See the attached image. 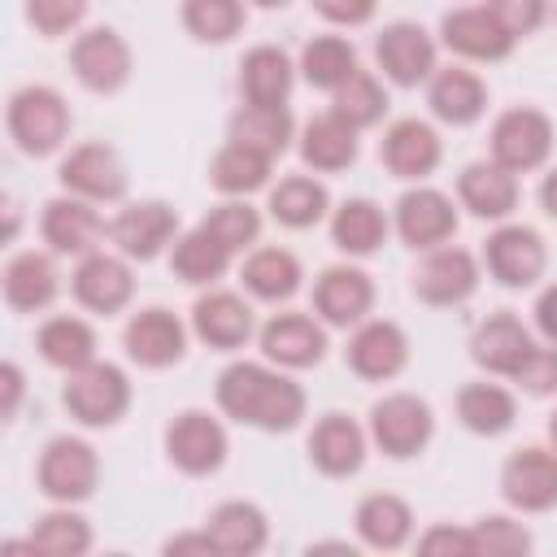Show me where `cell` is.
I'll return each instance as SVG.
<instances>
[{
	"label": "cell",
	"instance_id": "2",
	"mask_svg": "<svg viewBox=\"0 0 557 557\" xmlns=\"http://www.w3.org/2000/svg\"><path fill=\"white\" fill-rule=\"evenodd\" d=\"M9 135L17 139L22 152L48 157L70 135V104L52 87H39V83L35 87H22L9 100Z\"/></svg>",
	"mask_w": 557,
	"mask_h": 557
},
{
	"label": "cell",
	"instance_id": "52",
	"mask_svg": "<svg viewBox=\"0 0 557 557\" xmlns=\"http://www.w3.org/2000/svg\"><path fill=\"white\" fill-rule=\"evenodd\" d=\"M374 4L379 0H313V9L326 22H335V26H361V22H370L374 17Z\"/></svg>",
	"mask_w": 557,
	"mask_h": 557
},
{
	"label": "cell",
	"instance_id": "58",
	"mask_svg": "<svg viewBox=\"0 0 557 557\" xmlns=\"http://www.w3.org/2000/svg\"><path fill=\"white\" fill-rule=\"evenodd\" d=\"M261 9H278V4H287V0H257Z\"/></svg>",
	"mask_w": 557,
	"mask_h": 557
},
{
	"label": "cell",
	"instance_id": "10",
	"mask_svg": "<svg viewBox=\"0 0 557 557\" xmlns=\"http://www.w3.org/2000/svg\"><path fill=\"white\" fill-rule=\"evenodd\" d=\"M70 65L78 74L83 87L91 91H117L126 78H131V48L117 30L109 26H96V30H83L70 48Z\"/></svg>",
	"mask_w": 557,
	"mask_h": 557
},
{
	"label": "cell",
	"instance_id": "28",
	"mask_svg": "<svg viewBox=\"0 0 557 557\" xmlns=\"http://www.w3.org/2000/svg\"><path fill=\"white\" fill-rule=\"evenodd\" d=\"M100 235H104V222L96 218V209L83 196L48 200V209H44V239L52 244V252H91Z\"/></svg>",
	"mask_w": 557,
	"mask_h": 557
},
{
	"label": "cell",
	"instance_id": "17",
	"mask_svg": "<svg viewBox=\"0 0 557 557\" xmlns=\"http://www.w3.org/2000/svg\"><path fill=\"white\" fill-rule=\"evenodd\" d=\"M135 292V278H131V265L122 257H109V252H83L78 270H74V300L91 313H117L126 309Z\"/></svg>",
	"mask_w": 557,
	"mask_h": 557
},
{
	"label": "cell",
	"instance_id": "12",
	"mask_svg": "<svg viewBox=\"0 0 557 557\" xmlns=\"http://www.w3.org/2000/svg\"><path fill=\"white\" fill-rule=\"evenodd\" d=\"M479 287V265L466 248H431L413 270V296L426 305H461Z\"/></svg>",
	"mask_w": 557,
	"mask_h": 557
},
{
	"label": "cell",
	"instance_id": "37",
	"mask_svg": "<svg viewBox=\"0 0 557 557\" xmlns=\"http://www.w3.org/2000/svg\"><path fill=\"white\" fill-rule=\"evenodd\" d=\"M35 344H39V357L57 370H78L96 361V331L83 318H48Z\"/></svg>",
	"mask_w": 557,
	"mask_h": 557
},
{
	"label": "cell",
	"instance_id": "8",
	"mask_svg": "<svg viewBox=\"0 0 557 557\" xmlns=\"http://www.w3.org/2000/svg\"><path fill=\"white\" fill-rule=\"evenodd\" d=\"M500 492L522 513H544L557 505V453L518 448L500 470Z\"/></svg>",
	"mask_w": 557,
	"mask_h": 557
},
{
	"label": "cell",
	"instance_id": "23",
	"mask_svg": "<svg viewBox=\"0 0 557 557\" xmlns=\"http://www.w3.org/2000/svg\"><path fill=\"white\" fill-rule=\"evenodd\" d=\"M191 331L218 348V352H231L239 344H248L252 335V309L235 296V292H209L191 305Z\"/></svg>",
	"mask_w": 557,
	"mask_h": 557
},
{
	"label": "cell",
	"instance_id": "30",
	"mask_svg": "<svg viewBox=\"0 0 557 557\" xmlns=\"http://www.w3.org/2000/svg\"><path fill=\"white\" fill-rule=\"evenodd\" d=\"M292 61L283 48L274 44H257L244 61H239V91L248 104H283L287 91H292Z\"/></svg>",
	"mask_w": 557,
	"mask_h": 557
},
{
	"label": "cell",
	"instance_id": "13",
	"mask_svg": "<svg viewBox=\"0 0 557 557\" xmlns=\"http://www.w3.org/2000/svg\"><path fill=\"white\" fill-rule=\"evenodd\" d=\"M352 374L370 379V383H383V379H396L409 361V339L396 322L387 318H374V322H361L344 348Z\"/></svg>",
	"mask_w": 557,
	"mask_h": 557
},
{
	"label": "cell",
	"instance_id": "11",
	"mask_svg": "<svg viewBox=\"0 0 557 557\" xmlns=\"http://www.w3.org/2000/svg\"><path fill=\"white\" fill-rule=\"evenodd\" d=\"M483 261H487V270H492L496 283H505V287H531L544 274L548 252H544L540 231H531V226H500V231L487 235Z\"/></svg>",
	"mask_w": 557,
	"mask_h": 557
},
{
	"label": "cell",
	"instance_id": "16",
	"mask_svg": "<svg viewBox=\"0 0 557 557\" xmlns=\"http://www.w3.org/2000/svg\"><path fill=\"white\" fill-rule=\"evenodd\" d=\"M178 231V213L161 200H139V205H126L113 222H109V235L113 244L135 257V261H152Z\"/></svg>",
	"mask_w": 557,
	"mask_h": 557
},
{
	"label": "cell",
	"instance_id": "46",
	"mask_svg": "<svg viewBox=\"0 0 557 557\" xmlns=\"http://www.w3.org/2000/svg\"><path fill=\"white\" fill-rule=\"evenodd\" d=\"M200 226H205L218 244H226L231 252L248 248V244L261 235V218H257V209L244 205V200H226V205H218Z\"/></svg>",
	"mask_w": 557,
	"mask_h": 557
},
{
	"label": "cell",
	"instance_id": "26",
	"mask_svg": "<svg viewBox=\"0 0 557 557\" xmlns=\"http://www.w3.org/2000/svg\"><path fill=\"white\" fill-rule=\"evenodd\" d=\"M457 196L474 218H509L518 209V178L496 161H474L461 170Z\"/></svg>",
	"mask_w": 557,
	"mask_h": 557
},
{
	"label": "cell",
	"instance_id": "56",
	"mask_svg": "<svg viewBox=\"0 0 557 557\" xmlns=\"http://www.w3.org/2000/svg\"><path fill=\"white\" fill-rule=\"evenodd\" d=\"M540 200H544V213H548V218H557V170L544 178V187H540Z\"/></svg>",
	"mask_w": 557,
	"mask_h": 557
},
{
	"label": "cell",
	"instance_id": "48",
	"mask_svg": "<svg viewBox=\"0 0 557 557\" xmlns=\"http://www.w3.org/2000/svg\"><path fill=\"white\" fill-rule=\"evenodd\" d=\"M87 0H26V17L39 35H65L83 22Z\"/></svg>",
	"mask_w": 557,
	"mask_h": 557
},
{
	"label": "cell",
	"instance_id": "44",
	"mask_svg": "<svg viewBox=\"0 0 557 557\" xmlns=\"http://www.w3.org/2000/svg\"><path fill=\"white\" fill-rule=\"evenodd\" d=\"M183 26L200 44H226L244 26V0H183Z\"/></svg>",
	"mask_w": 557,
	"mask_h": 557
},
{
	"label": "cell",
	"instance_id": "53",
	"mask_svg": "<svg viewBox=\"0 0 557 557\" xmlns=\"http://www.w3.org/2000/svg\"><path fill=\"white\" fill-rule=\"evenodd\" d=\"M535 326L544 331L548 344H557V283L540 292V300H535Z\"/></svg>",
	"mask_w": 557,
	"mask_h": 557
},
{
	"label": "cell",
	"instance_id": "5",
	"mask_svg": "<svg viewBox=\"0 0 557 557\" xmlns=\"http://www.w3.org/2000/svg\"><path fill=\"white\" fill-rule=\"evenodd\" d=\"M435 431V418H431V405L422 396H409V392H392L383 396L374 409H370V435L374 444L387 453V457H413L426 448Z\"/></svg>",
	"mask_w": 557,
	"mask_h": 557
},
{
	"label": "cell",
	"instance_id": "27",
	"mask_svg": "<svg viewBox=\"0 0 557 557\" xmlns=\"http://www.w3.org/2000/svg\"><path fill=\"white\" fill-rule=\"evenodd\" d=\"M426 100H431V113H435L440 122H448V126H470V122L483 113V104H487V87H483L479 74H470V70H461V65H448V70H435V74H431Z\"/></svg>",
	"mask_w": 557,
	"mask_h": 557
},
{
	"label": "cell",
	"instance_id": "3",
	"mask_svg": "<svg viewBox=\"0 0 557 557\" xmlns=\"http://www.w3.org/2000/svg\"><path fill=\"white\" fill-rule=\"evenodd\" d=\"M61 400L83 426H113L131 405V383L117 366L87 361V366L70 370V383H65Z\"/></svg>",
	"mask_w": 557,
	"mask_h": 557
},
{
	"label": "cell",
	"instance_id": "6",
	"mask_svg": "<svg viewBox=\"0 0 557 557\" xmlns=\"http://www.w3.org/2000/svg\"><path fill=\"white\" fill-rule=\"evenodd\" d=\"M553 152V122L540 109H509L492 126V161L509 174H527L544 165Z\"/></svg>",
	"mask_w": 557,
	"mask_h": 557
},
{
	"label": "cell",
	"instance_id": "51",
	"mask_svg": "<svg viewBox=\"0 0 557 557\" xmlns=\"http://www.w3.org/2000/svg\"><path fill=\"white\" fill-rule=\"evenodd\" d=\"M418 553H466V557H479L474 531H461V527H431L418 540Z\"/></svg>",
	"mask_w": 557,
	"mask_h": 557
},
{
	"label": "cell",
	"instance_id": "57",
	"mask_svg": "<svg viewBox=\"0 0 557 557\" xmlns=\"http://www.w3.org/2000/svg\"><path fill=\"white\" fill-rule=\"evenodd\" d=\"M548 440H553V444H557V413H553V418H548Z\"/></svg>",
	"mask_w": 557,
	"mask_h": 557
},
{
	"label": "cell",
	"instance_id": "41",
	"mask_svg": "<svg viewBox=\"0 0 557 557\" xmlns=\"http://www.w3.org/2000/svg\"><path fill=\"white\" fill-rule=\"evenodd\" d=\"M300 74H305L313 87L335 91V87H344V83L357 74V52H352V44L339 39V35H313V39L305 44V52H300Z\"/></svg>",
	"mask_w": 557,
	"mask_h": 557
},
{
	"label": "cell",
	"instance_id": "36",
	"mask_svg": "<svg viewBox=\"0 0 557 557\" xmlns=\"http://www.w3.org/2000/svg\"><path fill=\"white\" fill-rule=\"evenodd\" d=\"M231 257H235V252H231L226 244H218L205 226H196V231H187V235L174 239L170 270H174L183 283H213V278L226 274Z\"/></svg>",
	"mask_w": 557,
	"mask_h": 557
},
{
	"label": "cell",
	"instance_id": "22",
	"mask_svg": "<svg viewBox=\"0 0 557 557\" xmlns=\"http://www.w3.org/2000/svg\"><path fill=\"white\" fill-rule=\"evenodd\" d=\"M440 152H444L440 148V135L426 122H418V117L392 122L387 135H383V144H379V157H383V165L396 178H422V174H431L440 165Z\"/></svg>",
	"mask_w": 557,
	"mask_h": 557
},
{
	"label": "cell",
	"instance_id": "24",
	"mask_svg": "<svg viewBox=\"0 0 557 557\" xmlns=\"http://www.w3.org/2000/svg\"><path fill=\"white\" fill-rule=\"evenodd\" d=\"M309 457H313V466H318L322 474L348 479V474H357L361 461H366V435H361V426H357L352 418L326 413V418H318V426H313V435H309Z\"/></svg>",
	"mask_w": 557,
	"mask_h": 557
},
{
	"label": "cell",
	"instance_id": "33",
	"mask_svg": "<svg viewBox=\"0 0 557 557\" xmlns=\"http://www.w3.org/2000/svg\"><path fill=\"white\" fill-rule=\"evenodd\" d=\"M357 535L370 544V548H383V553H392V548H400L405 540H409V531H413V513H409V505L400 500V496H392V492H374V496H366L361 505H357Z\"/></svg>",
	"mask_w": 557,
	"mask_h": 557
},
{
	"label": "cell",
	"instance_id": "34",
	"mask_svg": "<svg viewBox=\"0 0 557 557\" xmlns=\"http://www.w3.org/2000/svg\"><path fill=\"white\" fill-rule=\"evenodd\" d=\"M331 239H335V248H344V252H352V257H370V252L387 239V218H383V209H379L374 200H366V196L344 200V205L335 209V218H331Z\"/></svg>",
	"mask_w": 557,
	"mask_h": 557
},
{
	"label": "cell",
	"instance_id": "47",
	"mask_svg": "<svg viewBox=\"0 0 557 557\" xmlns=\"http://www.w3.org/2000/svg\"><path fill=\"white\" fill-rule=\"evenodd\" d=\"M470 531H474V548L487 553V557H518V553L531 548L527 527L513 522V518H479Z\"/></svg>",
	"mask_w": 557,
	"mask_h": 557
},
{
	"label": "cell",
	"instance_id": "29",
	"mask_svg": "<svg viewBox=\"0 0 557 557\" xmlns=\"http://www.w3.org/2000/svg\"><path fill=\"white\" fill-rule=\"evenodd\" d=\"M209 540L218 553H231V557H248V553H261L265 548V535H270V522L257 505L248 500H226L209 513L205 522Z\"/></svg>",
	"mask_w": 557,
	"mask_h": 557
},
{
	"label": "cell",
	"instance_id": "49",
	"mask_svg": "<svg viewBox=\"0 0 557 557\" xmlns=\"http://www.w3.org/2000/svg\"><path fill=\"white\" fill-rule=\"evenodd\" d=\"M513 379H518L531 396H553V392H557V344H553V348H531Z\"/></svg>",
	"mask_w": 557,
	"mask_h": 557
},
{
	"label": "cell",
	"instance_id": "39",
	"mask_svg": "<svg viewBox=\"0 0 557 557\" xmlns=\"http://www.w3.org/2000/svg\"><path fill=\"white\" fill-rule=\"evenodd\" d=\"M270 161H274V157H265V152H257V148L231 139V144L213 157V165H209V183H213L218 191H226V196H248V191L265 187V178H270Z\"/></svg>",
	"mask_w": 557,
	"mask_h": 557
},
{
	"label": "cell",
	"instance_id": "32",
	"mask_svg": "<svg viewBox=\"0 0 557 557\" xmlns=\"http://www.w3.org/2000/svg\"><path fill=\"white\" fill-rule=\"evenodd\" d=\"M300 157H305V165L326 170V174L348 170L357 161V126H348L339 113L313 117L300 135Z\"/></svg>",
	"mask_w": 557,
	"mask_h": 557
},
{
	"label": "cell",
	"instance_id": "18",
	"mask_svg": "<svg viewBox=\"0 0 557 557\" xmlns=\"http://www.w3.org/2000/svg\"><path fill=\"white\" fill-rule=\"evenodd\" d=\"M440 35L457 57H470V61H500L513 52V35L496 22V13L487 4L483 9H453L440 22Z\"/></svg>",
	"mask_w": 557,
	"mask_h": 557
},
{
	"label": "cell",
	"instance_id": "7",
	"mask_svg": "<svg viewBox=\"0 0 557 557\" xmlns=\"http://www.w3.org/2000/svg\"><path fill=\"white\" fill-rule=\"evenodd\" d=\"M165 453L183 474H213L226 461V431L218 418L187 409L165 426Z\"/></svg>",
	"mask_w": 557,
	"mask_h": 557
},
{
	"label": "cell",
	"instance_id": "35",
	"mask_svg": "<svg viewBox=\"0 0 557 557\" xmlns=\"http://www.w3.org/2000/svg\"><path fill=\"white\" fill-rule=\"evenodd\" d=\"M292 113L287 104H244L235 117H231V139L265 152V157H278L287 144H292Z\"/></svg>",
	"mask_w": 557,
	"mask_h": 557
},
{
	"label": "cell",
	"instance_id": "54",
	"mask_svg": "<svg viewBox=\"0 0 557 557\" xmlns=\"http://www.w3.org/2000/svg\"><path fill=\"white\" fill-rule=\"evenodd\" d=\"M0 383H4V418L17 413V400H22V370L13 361L0 366Z\"/></svg>",
	"mask_w": 557,
	"mask_h": 557
},
{
	"label": "cell",
	"instance_id": "31",
	"mask_svg": "<svg viewBox=\"0 0 557 557\" xmlns=\"http://www.w3.org/2000/svg\"><path fill=\"white\" fill-rule=\"evenodd\" d=\"M4 300L17 313H39L57 300V270L44 252H17L4 265Z\"/></svg>",
	"mask_w": 557,
	"mask_h": 557
},
{
	"label": "cell",
	"instance_id": "42",
	"mask_svg": "<svg viewBox=\"0 0 557 557\" xmlns=\"http://www.w3.org/2000/svg\"><path fill=\"white\" fill-rule=\"evenodd\" d=\"M326 205H331V196H326V187L322 183H313V178H305V174H292V178H283L274 191H270V213H274V222H283V226H313L322 213H326Z\"/></svg>",
	"mask_w": 557,
	"mask_h": 557
},
{
	"label": "cell",
	"instance_id": "9",
	"mask_svg": "<svg viewBox=\"0 0 557 557\" xmlns=\"http://www.w3.org/2000/svg\"><path fill=\"white\" fill-rule=\"evenodd\" d=\"M374 57H379V70L396 87H413V83L435 74V44H431V35L418 22L383 26L379 39H374Z\"/></svg>",
	"mask_w": 557,
	"mask_h": 557
},
{
	"label": "cell",
	"instance_id": "21",
	"mask_svg": "<svg viewBox=\"0 0 557 557\" xmlns=\"http://www.w3.org/2000/svg\"><path fill=\"white\" fill-rule=\"evenodd\" d=\"M261 352L287 370L318 366L326 352V331L305 313H278L261 326Z\"/></svg>",
	"mask_w": 557,
	"mask_h": 557
},
{
	"label": "cell",
	"instance_id": "25",
	"mask_svg": "<svg viewBox=\"0 0 557 557\" xmlns=\"http://www.w3.org/2000/svg\"><path fill=\"white\" fill-rule=\"evenodd\" d=\"M535 344H531V335H527V326L513 318V313H492L479 331H474V339H470V357L483 366V370H492V374H518V366L527 361V352H531Z\"/></svg>",
	"mask_w": 557,
	"mask_h": 557
},
{
	"label": "cell",
	"instance_id": "15",
	"mask_svg": "<svg viewBox=\"0 0 557 557\" xmlns=\"http://www.w3.org/2000/svg\"><path fill=\"white\" fill-rule=\"evenodd\" d=\"M122 344H126V357H131L135 366H144V370H165V366H174V361L183 357L187 331H183V322H178L170 309H139V313L126 322Z\"/></svg>",
	"mask_w": 557,
	"mask_h": 557
},
{
	"label": "cell",
	"instance_id": "1",
	"mask_svg": "<svg viewBox=\"0 0 557 557\" xmlns=\"http://www.w3.org/2000/svg\"><path fill=\"white\" fill-rule=\"evenodd\" d=\"M218 409L257 431H292L305 418V392L287 374L257 361H235L218 374Z\"/></svg>",
	"mask_w": 557,
	"mask_h": 557
},
{
	"label": "cell",
	"instance_id": "45",
	"mask_svg": "<svg viewBox=\"0 0 557 557\" xmlns=\"http://www.w3.org/2000/svg\"><path fill=\"white\" fill-rule=\"evenodd\" d=\"M335 100H331V113H339L348 126H374L379 117H383V109H387V96H383V87H379V78H370L366 70H357L344 87H335L331 91Z\"/></svg>",
	"mask_w": 557,
	"mask_h": 557
},
{
	"label": "cell",
	"instance_id": "38",
	"mask_svg": "<svg viewBox=\"0 0 557 557\" xmlns=\"http://www.w3.org/2000/svg\"><path fill=\"white\" fill-rule=\"evenodd\" d=\"M513 396L496 383H466L457 392V418L474 435H500L513 426Z\"/></svg>",
	"mask_w": 557,
	"mask_h": 557
},
{
	"label": "cell",
	"instance_id": "43",
	"mask_svg": "<svg viewBox=\"0 0 557 557\" xmlns=\"http://www.w3.org/2000/svg\"><path fill=\"white\" fill-rule=\"evenodd\" d=\"M30 553H48V557H78L91 548V527L70 513V509H57V513H44L26 540Z\"/></svg>",
	"mask_w": 557,
	"mask_h": 557
},
{
	"label": "cell",
	"instance_id": "40",
	"mask_svg": "<svg viewBox=\"0 0 557 557\" xmlns=\"http://www.w3.org/2000/svg\"><path fill=\"white\" fill-rule=\"evenodd\" d=\"M244 287L257 300H287L300 287V261L287 248H257L244 261Z\"/></svg>",
	"mask_w": 557,
	"mask_h": 557
},
{
	"label": "cell",
	"instance_id": "50",
	"mask_svg": "<svg viewBox=\"0 0 557 557\" xmlns=\"http://www.w3.org/2000/svg\"><path fill=\"white\" fill-rule=\"evenodd\" d=\"M487 9L496 13V22L518 39L531 35L544 22V0H487Z\"/></svg>",
	"mask_w": 557,
	"mask_h": 557
},
{
	"label": "cell",
	"instance_id": "14",
	"mask_svg": "<svg viewBox=\"0 0 557 557\" xmlns=\"http://www.w3.org/2000/svg\"><path fill=\"white\" fill-rule=\"evenodd\" d=\"M396 231H400V239H405L409 248L431 252V248H440L444 239H453V231H457V209H453V200H448L444 191H435V187H413V191H405V196L396 200Z\"/></svg>",
	"mask_w": 557,
	"mask_h": 557
},
{
	"label": "cell",
	"instance_id": "20",
	"mask_svg": "<svg viewBox=\"0 0 557 557\" xmlns=\"http://www.w3.org/2000/svg\"><path fill=\"white\" fill-rule=\"evenodd\" d=\"M61 183H65V191H74L83 200H117L126 191V170L113 148L83 144L61 161Z\"/></svg>",
	"mask_w": 557,
	"mask_h": 557
},
{
	"label": "cell",
	"instance_id": "19",
	"mask_svg": "<svg viewBox=\"0 0 557 557\" xmlns=\"http://www.w3.org/2000/svg\"><path fill=\"white\" fill-rule=\"evenodd\" d=\"M374 305V283L366 270L357 265H331L322 270V278L313 283V309L322 313V322L331 326H352L370 313Z\"/></svg>",
	"mask_w": 557,
	"mask_h": 557
},
{
	"label": "cell",
	"instance_id": "55",
	"mask_svg": "<svg viewBox=\"0 0 557 557\" xmlns=\"http://www.w3.org/2000/svg\"><path fill=\"white\" fill-rule=\"evenodd\" d=\"M165 553H218V548H213L209 531H200V535H174V540L165 544Z\"/></svg>",
	"mask_w": 557,
	"mask_h": 557
},
{
	"label": "cell",
	"instance_id": "4",
	"mask_svg": "<svg viewBox=\"0 0 557 557\" xmlns=\"http://www.w3.org/2000/svg\"><path fill=\"white\" fill-rule=\"evenodd\" d=\"M96 479H100V457H96V448L87 440L57 435L39 453V492L61 500V505L87 500L96 492Z\"/></svg>",
	"mask_w": 557,
	"mask_h": 557
}]
</instances>
